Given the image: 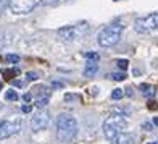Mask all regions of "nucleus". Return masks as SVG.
Here are the masks:
<instances>
[{
  "instance_id": "1",
  "label": "nucleus",
  "mask_w": 158,
  "mask_h": 144,
  "mask_svg": "<svg viewBox=\"0 0 158 144\" xmlns=\"http://www.w3.org/2000/svg\"><path fill=\"white\" fill-rule=\"evenodd\" d=\"M79 131L77 120L71 113H60L56 117V139L60 144H68L71 142Z\"/></svg>"
},
{
  "instance_id": "2",
  "label": "nucleus",
  "mask_w": 158,
  "mask_h": 144,
  "mask_svg": "<svg viewBox=\"0 0 158 144\" xmlns=\"http://www.w3.org/2000/svg\"><path fill=\"white\" fill-rule=\"evenodd\" d=\"M123 31H124V26L121 23H111L108 26H105L97 36L98 46L105 49L116 46L121 39V36H123Z\"/></svg>"
},
{
  "instance_id": "3",
  "label": "nucleus",
  "mask_w": 158,
  "mask_h": 144,
  "mask_svg": "<svg viewBox=\"0 0 158 144\" xmlns=\"http://www.w3.org/2000/svg\"><path fill=\"white\" fill-rule=\"evenodd\" d=\"M127 128V120L124 118V115L121 113H113L110 117H106L103 121V136L108 141H113L119 133H123V129Z\"/></svg>"
},
{
  "instance_id": "4",
  "label": "nucleus",
  "mask_w": 158,
  "mask_h": 144,
  "mask_svg": "<svg viewBox=\"0 0 158 144\" xmlns=\"http://www.w3.org/2000/svg\"><path fill=\"white\" fill-rule=\"evenodd\" d=\"M134 29L137 34H142V36L158 33V13H150L147 16L137 18L134 23Z\"/></svg>"
},
{
  "instance_id": "5",
  "label": "nucleus",
  "mask_w": 158,
  "mask_h": 144,
  "mask_svg": "<svg viewBox=\"0 0 158 144\" xmlns=\"http://www.w3.org/2000/svg\"><path fill=\"white\" fill-rule=\"evenodd\" d=\"M89 33V24L87 23H81V24H73V26H64V28H60L56 34L58 37L64 42H73L79 37H82L84 34Z\"/></svg>"
},
{
  "instance_id": "6",
  "label": "nucleus",
  "mask_w": 158,
  "mask_h": 144,
  "mask_svg": "<svg viewBox=\"0 0 158 144\" xmlns=\"http://www.w3.org/2000/svg\"><path fill=\"white\" fill-rule=\"evenodd\" d=\"M40 3V0H10V10L16 15H26Z\"/></svg>"
},
{
  "instance_id": "7",
  "label": "nucleus",
  "mask_w": 158,
  "mask_h": 144,
  "mask_svg": "<svg viewBox=\"0 0 158 144\" xmlns=\"http://www.w3.org/2000/svg\"><path fill=\"white\" fill-rule=\"evenodd\" d=\"M21 121L19 120H0V139H6L10 136L19 133Z\"/></svg>"
},
{
  "instance_id": "8",
  "label": "nucleus",
  "mask_w": 158,
  "mask_h": 144,
  "mask_svg": "<svg viewBox=\"0 0 158 144\" xmlns=\"http://www.w3.org/2000/svg\"><path fill=\"white\" fill-rule=\"evenodd\" d=\"M32 91H34L32 94L35 96V107H37V109H44V107L48 104L50 96H52L50 89L47 88V86L40 84V86H35Z\"/></svg>"
},
{
  "instance_id": "9",
  "label": "nucleus",
  "mask_w": 158,
  "mask_h": 144,
  "mask_svg": "<svg viewBox=\"0 0 158 144\" xmlns=\"http://www.w3.org/2000/svg\"><path fill=\"white\" fill-rule=\"evenodd\" d=\"M48 120H50V117H48V112H47V110H40V112H37V113H35L34 117L31 118V129H32L34 133L42 131V129H45V128H47Z\"/></svg>"
},
{
  "instance_id": "10",
  "label": "nucleus",
  "mask_w": 158,
  "mask_h": 144,
  "mask_svg": "<svg viewBox=\"0 0 158 144\" xmlns=\"http://www.w3.org/2000/svg\"><path fill=\"white\" fill-rule=\"evenodd\" d=\"M111 142L113 144H134V136L129 133H119Z\"/></svg>"
},
{
  "instance_id": "11",
  "label": "nucleus",
  "mask_w": 158,
  "mask_h": 144,
  "mask_svg": "<svg viewBox=\"0 0 158 144\" xmlns=\"http://www.w3.org/2000/svg\"><path fill=\"white\" fill-rule=\"evenodd\" d=\"M139 89L142 91L143 97H153V96L156 94L155 86H152V84H140V86H139Z\"/></svg>"
},
{
  "instance_id": "12",
  "label": "nucleus",
  "mask_w": 158,
  "mask_h": 144,
  "mask_svg": "<svg viewBox=\"0 0 158 144\" xmlns=\"http://www.w3.org/2000/svg\"><path fill=\"white\" fill-rule=\"evenodd\" d=\"M98 71V65H97V62H87L85 63V70H84V75L85 76H94L95 73Z\"/></svg>"
},
{
  "instance_id": "13",
  "label": "nucleus",
  "mask_w": 158,
  "mask_h": 144,
  "mask_svg": "<svg viewBox=\"0 0 158 144\" xmlns=\"http://www.w3.org/2000/svg\"><path fill=\"white\" fill-rule=\"evenodd\" d=\"M3 59L8 62V63H11V65H15V63H18L19 62V55H16V54H8V55H5Z\"/></svg>"
},
{
  "instance_id": "14",
  "label": "nucleus",
  "mask_w": 158,
  "mask_h": 144,
  "mask_svg": "<svg viewBox=\"0 0 158 144\" xmlns=\"http://www.w3.org/2000/svg\"><path fill=\"white\" fill-rule=\"evenodd\" d=\"M123 96H124V89H113V92H111V99L113 100H119V99H123Z\"/></svg>"
},
{
  "instance_id": "15",
  "label": "nucleus",
  "mask_w": 158,
  "mask_h": 144,
  "mask_svg": "<svg viewBox=\"0 0 158 144\" xmlns=\"http://www.w3.org/2000/svg\"><path fill=\"white\" fill-rule=\"evenodd\" d=\"M18 97H19V96H18L16 91H6V92H5V99H6V100H18Z\"/></svg>"
},
{
  "instance_id": "16",
  "label": "nucleus",
  "mask_w": 158,
  "mask_h": 144,
  "mask_svg": "<svg viewBox=\"0 0 158 144\" xmlns=\"http://www.w3.org/2000/svg\"><path fill=\"white\" fill-rule=\"evenodd\" d=\"M18 73H19V70H18V68H15V67L10 68V70H3V75H5L6 78H10V76H16Z\"/></svg>"
},
{
  "instance_id": "17",
  "label": "nucleus",
  "mask_w": 158,
  "mask_h": 144,
  "mask_svg": "<svg viewBox=\"0 0 158 144\" xmlns=\"http://www.w3.org/2000/svg\"><path fill=\"white\" fill-rule=\"evenodd\" d=\"M110 80L123 81V80H126V75H124V73H110Z\"/></svg>"
},
{
  "instance_id": "18",
  "label": "nucleus",
  "mask_w": 158,
  "mask_h": 144,
  "mask_svg": "<svg viewBox=\"0 0 158 144\" xmlns=\"http://www.w3.org/2000/svg\"><path fill=\"white\" fill-rule=\"evenodd\" d=\"M127 65H129V62L126 60V59H121V60H116V67L119 68V70H126L127 68Z\"/></svg>"
},
{
  "instance_id": "19",
  "label": "nucleus",
  "mask_w": 158,
  "mask_h": 144,
  "mask_svg": "<svg viewBox=\"0 0 158 144\" xmlns=\"http://www.w3.org/2000/svg\"><path fill=\"white\" fill-rule=\"evenodd\" d=\"M8 5H10V0H0V16L3 15V11L6 10Z\"/></svg>"
},
{
  "instance_id": "20",
  "label": "nucleus",
  "mask_w": 158,
  "mask_h": 144,
  "mask_svg": "<svg viewBox=\"0 0 158 144\" xmlns=\"http://www.w3.org/2000/svg\"><path fill=\"white\" fill-rule=\"evenodd\" d=\"M26 80H27V81H35V80H37V73H34V71L26 73Z\"/></svg>"
},
{
  "instance_id": "21",
  "label": "nucleus",
  "mask_w": 158,
  "mask_h": 144,
  "mask_svg": "<svg viewBox=\"0 0 158 144\" xmlns=\"http://www.w3.org/2000/svg\"><path fill=\"white\" fill-rule=\"evenodd\" d=\"M85 57H87L89 60H94V62L98 60V55H97L95 52H87V54H85Z\"/></svg>"
},
{
  "instance_id": "22",
  "label": "nucleus",
  "mask_w": 158,
  "mask_h": 144,
  "mask_svg": "<svg viewBox=\"0 0 158 144\" xmlns=\"http://www.w3.org/2000/svg\"><path fill=\"white\" fill-rule=\"evenodd\" d=\"M152 123H148V121H143L142 123V129H145V131H152Z\"/></svg>"
},
{
  "instance_id": "23",
  "label": "nucleus",
  "mask_w": 158,
  "mask_h": 144,
  "mask_svg": "<svg viewBox=\"0 0 158 144\" xmlns=\"http://www.w3.org/2000/svg\"><path fill=\"white\" fill-rule=\"evenodd\" d=\"M31 99H32V92H26V94L23 96V100H24L26 104H29V102H31Z\"/></svg>"
},
{
  "instance_id": "24",
  "label": "nucleus",
  "mask_w": 158,
  "mask_h": 144,
  "mask_svg": "<svg viewBox=\"0 0 158 144\" xmlns=\"http://www.w3.org/2000/svg\"><path fill=\"white\" fill-rule=\"evenodd\" d=\"M21 110H23L24 113H29V112L32 110V107H31V105H23V107H21Z\"/></svg>"
},
{
  "instance_id": "25",
  "label": "nucleus",
  "mask_w": 158,
  "mask_h": 144,
  "mask_svg": "<svg viewBox=\"0 0 158 144\" xmlns=\"http://www.w3.org/2000/svg\"><path fill=\"white\" fill-rule=\"evenodd\" d=\"M53 88H61V83H53Z\"/></svg>"
},
{
  "instance_id": "26",
  "label": "nucleus",
  "mask_w": 158,
  "mask_h": 144,
  "mask_svg": "<svg viewBox=\"0 0 158 144\" xmlns=\"http://www.w3.org/2000/svg\"><path fill=\"white\" fill-rule=\"evenodd\" d=\"M153 125H155V126H158V117H155V118H153Z\"/></svg>"
},
{
  "instance_id": "27",
  "label": "nucleus",
  "mask_w": 158,
  "mask_h": 144,
  "mask_svg": "<svg viewBox=\"0 0 158 144\" xmlns=\"http://www.w3.org/2000/svg\"><path fill=\"white\" fill-rule=\"evenodd\" d=\"M147 144H158L156 141H152V142H147Z\"/></svg>"
},
{
  "instance_id": "28",
  "label": "nucleus",
  "mask_w": 158,
  "mask_h": 144,
  "mask_svg": "<svg viewBox=\"0 0 158 144\" xmlns=\"http://www.w3.org/2000/svg\"><path fill=\"white\" fill-rule=\"evenodd\" d=\"M0 89H2V83H0Z\"/></svg>"
}]
</instances>
